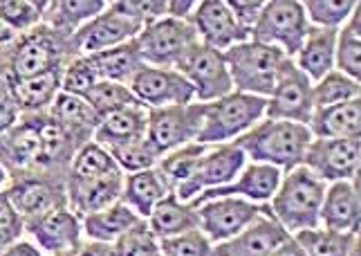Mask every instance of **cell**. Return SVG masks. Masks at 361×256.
<instances>
[{"label":"cell","mask_w":361,"mask_h":256,"mask_svg":"<svg viewBox=\"0 0 361 256\" xmlns=\"http://www.w3.org/2000/svg\"><path fill=\"white\" fill-rule=\"evenodd\" d=\"M195 5L197 3H193V0H169L166 16L178 18V20H189V16L193 14Z\"/></svg>","instance_id":"obj_50"},{"label":"cell","mask_w":361,"mask_h":256,"mask_svg":"<svg viewBox=\"0 0 361 256\" xmlns=\"http://www.w3.org/2000/svg\"><path fill=\"white\" fill-rule=\"evenodd\" d=\"M0 56L5 61L7 79L45 75V72L66 68L68 61L74 59L72 36L41 23L34 30L18 34L5 50H0Z\"/></svg>","instance_id":"obj_2"},{"label":"cell","mask_w":361,"mask_h":256,"mask_svg":"<svg viewBox=\"0 0 361 256\" xmlns=\"http://www.w3.org/2000/svg\"><path fill=\"white\" fill-rule=\"evenodd\" d=\"M146 223L153 229V234L161 240L200 229V214H197V207H193L191 202L180 200L176 193H166L155 205V209L146 218Z\"/></svg>","instance_id":"obj_28"},{"label":"cell","mask_w":361,"mask_h":256,"mask_svg":"<svg viewBox=\"0 0 361 256\" xmlns=\"http://www.w3.org/2000/svg\"><path fill=\"white\" fill-rule=\"evenodd\" d=\"M357 0H305L303 9L310 25L339 30L357 9Z\"/></svg>","instance_id":"obj_41"},{"label":"cell","mask_w":361,"mask_h":256,"mask_svg":"<svg viewBox=\"0 0 361 256\" xmlns=\"http://www.w3.org/2000/svg\"><path fill=\"white\" fill-rule=\"evenodd\" d=\"M200 214V231L211 243H222L247 225H252L258 216L269 214V202H249L245 198H214L197 207Z\"/></svg>","instance_id":"obj_16"},{"label":"cell","mask_w":361,"mask_h":256,"mask_svg":"<svg viewBox=\"0 0 361 256\" xmlns=\"http://www.w3.org/2000/svg\"><path fill=\"white\" fill-rule=\"evenodd\" d=\"M326 187V182L319 180L310 169L303 164L296 166L281 178V185L269 200V212L290 234L321 227L319 216Z\"/></svg>","instance_id":"obj_3"},{"label":"cell","mask_w":361,"mask_h":256,"mask_svg":"<svg viewBox=\"0 0 361 256\" xmlns=\"http://www.w3.org/2000/svg\"><path fill=\"white\" fill-rule=\"evenodd\" d=\"M115 171H121V169L113 160V155H110L102 144H97L92 140L88 144H83L77 151V155H74L70 171H68V182H90V180L115 173Z\"/></svg>","instance_id":"obj_36"},{"label":"cell","mask_w":361,"mask_h":256,"mask_svg":"<svg viewBox=\"0 0 361 256\" xmlns=\"http://www.w3.org/2000/svg\"><path fill=\"white\" fill-rule=\"evenodd\" d=\"M61 77H63V68L34 77H9L5 85L9 95L14 97L20 113H45L61 92Z\"/></svg>","instance_id":"obj_27"},{"label":"cell","mask_w":361,"mask_h":256,"mask_svg":"<svg viewBox=\"0 0 361 256\" xmlns=\"http://www.w3.org/2000/svg\"><path fill=\"white\" fill-rule=\"evenodd\" d=\"M314 113L312 102V81L296 68L292 59H288L279 70V79L265 104V119L294 121L307 126Z\"/></svg>","instance_id":"obj_12"},{"label":"cell","mask_w":361,"mask_h":256,"mask_svg":"<svg viewBox=\"0 0 361 256\" xmlns=\"http://www.w3.org/2000/svg\"><path fill=\"white\" fill-rule=\"evenodd\" d=\"M204 121V104L148 108L146 138L164 155L197 140Z\"/></svg>","instance_id":"obj_11"},{"label":"cell","mask_w":361,"mask_h":256,"mask_svg":"<svg viewBox=\"0 0 361 256\" xmlns=\"http://www.w3.org/2000/svg\"><path fill=\"white\" fill-rule=\"evenodd\" d=\"M209 144H197L191 142L186 146H180L176 151H169L159 157V162L155 171L159 173L161 182L166 185L169 193H176L184 182H189V178L195 173V166L200 162V157L204 155Z\"/></svg>","instance_id":"obj_34"},{"label":"cell","mask_w":361,"mask_h":256,"mask_svg":"<svg viewBox=\"0 0 361 256\" xmlns=\"http://www.w3.org/2000/svg\"><path fill=\"white\" fill-rule=\"evenodd\" d=\"M115 256H161L159 254V238L148 227L146 218H140L128 231L113 243Z\"/></svg>","instance_id":"obj_43"},{"label":"cell","mask_w":361,"mask_h":256,"mask_svg":"<svg viewBox=\"0 0 361 256\" xmlns=\"http://www.w3.org/2000/svg\"><path fill=\"white\" fill-rule=\"evenodd\" d=\"M5 81H7V68H5L3 56H0V85H5Z\"/></svg>","instance_id":"obj_54"},{"label":"cell","mask_w":361,"mask_h":256,"mask_svg":"<svg viewBox=\"0 0 361 256\" xmlns=\"http://www.w3.org/2000/svg\"><path fill=\"white\" fill-rule=\"evenodd\" d=\"M88 56L92 59L99 81H115L123 85H130L137 72L146 66L140 52V45H137L135 39L110 47V50L88 54Z\"/></svg>","instance_id":"obj_30"},{"label":"cell","mask_w":361,"mask_h":256,"mask_svg":"<svg viewBox=\"0 0 361 256\" xmlns=\"http://www.w3.org/2000/svg\"><path fill=\"white\" fill-rule=\"evenodd\" d=\"M267 256H305V252L301 250V245L294 240V236H290L285 243H281V245L274 250L271 254H267Z\"/></svg>","instance_id":"obj_52"},{"label":"cell","mask_w":361,"mask_h":256,"mask_svg":"<svg viewBox=\"0 0 361 256\" xmlns=\"http://www.w3.org/2000/svg\"><path fill=\"white\" fill-rule=\"evenodd\" d=\"M47 115L77 142L79 149L83 144L92 142L94 130L99 126V121H102L99 115L92 111V106L85 102V97L68 95V92L56 95L52 106L47 108Z\"/></svg>","instance_id":"obj_24"},{"label":"cell","mask_w":361,"mask_h":256,"mask_svg":"<svg viewBox=\"0 0 361 256\" xmlns=\"http://www.w3.org/2000/svg\"><path fill=\"white\" fill-rule=\"evenodd\" d=\"M247 164V155L235 144H209L204 155L195 166V173L189 178V182L176 191V196L184 202H191L202 191L214 187H225L229 182L238 178L243 166Z\"/></svg>","instance_id":"obj_13"},{"label":"cell","mask_w":361,"mask_h":256,"mask_svg":"<svg viewBox=\"0 0 361 256\" xmlns=\"http://www.w3.org/2000/svg\"><path fill=\"white\" fill-rule=\"evenodd\" d=\"M211 250H214V243L200 229L159 240L161 256H211Z\"/></svg>","instance_id":"obj_45"},{"label":"cell","mask_w":361,"mask_h":256,"mask_svg":"<svg viewBox=\"0 0 361 256\" xmlns=\"http://www.w3.org/2000/svg\"><path fill=\"white\" fill-rule=\"evenodd\" d=\"M16 36H18V34H16L14 30H9V28L5 25V23L0 20V50H5V47L16 39Z\"/></svg>","instance_id":"obj_53"},{"label":"cell","mask_w":361,"mask_h":256,"mask_svg":"<svg viewBox=\"0 0 361 256\" xmlns=\"http://www.w3.org/2000/svg\"><path fill=\"white\" fill-rule=\"evenodd\" d=\"M41 115L43 113H23L18 124L0 135V166L5 169L7 180L43 169Z\"/></svg>","instance_id":"obj_14"},{"label":"cell","mask_w":361,"mask_h":256,"mask_svg":"<svg viewBox=\"0 0 361 256\" xmlns=\"http://www.w3.org/2000/svg\"><path fill=\"white\" fill-rule=\"evenodd\" d=\"M166 193L169 189L161 182L157 171L146 169V171H137V173H126V178H123L121 202H126L140 218H148L155 209V205Z\"/></svg>","instance_id":"obj_33"},{"label":"cell","mask_w":361,"mask_h":256,"mask_svg":"<svg viewBox=\"0 0 361 256\" xmlns=\"http://www.w3.org/2000/svg\"><path fill=\"white\" fill-rule=\"evenodd\" d=\"M0 256H45V254L36 248L32 240H23L20 238L18 243H14L11 248H7Z\"/></svg>","instance_id":"obj_51"},{"label":"cell","mask_w":361,"mask_h":256,"mask_svg":"<svg viewBox=\"0 0 361 256\" xmlns=\"http://www.w3.org/2000/svg\"><path fill=\"white\" fill-rule=\"evenodd\" d=\"M97 83H99V77H97V70L92 66V59L90 56H74L63 68L61 92L85 97Z\"/></svg>","instance_id":"obj_44"},{"label":"cell","mask_w":361,"mask_h":256,"mask_svg":"<svg viewBox=\"0 0 361 256\" xmlns=\"http://www.w3.org/2000/svg\"><path fill=\"white\" fill-rule=\"evenodd\" d=\"M310 23L305 16L303 3L298 0H269L263 7L256 28L252 30V41L274 45L294 59L307 36Z\"/></svg>","instance_id":"obj_8"},{"label":"cell","mask_w":361,"mask_h":256,"mask_svg":"<svg viewBox=\"0 0 361 256\" xmlns=\"http://www.w3.org/2000/svg\"><path fill=\"white\" fill-rule=\"evenodd\" d=\"M222 56H225L233 90L263 97V99L271 95L279 79V70L288 61L279 47L252 39L229 47L227 52H222Z\"/></svg>","instance_id":"obj_5"},{"label":"cell","mask_w":361,"mask_h":256,"mask_svg":"<svg viewBox=\"0 0 361 256\" xmlns=\"http://www.w3.org/2000/svg\"><path fill=\"white\" fill-rule=\"evenodd\" d=\"M189 23L195 28L200 43L214 47L218 52H227L229 47L252 39V34L235 23L225 0H202V3H197L193 14L189 16Z\"/></svg>","instance_id":"obj_18"},{"label":"cell","mask_w":361,"mask_h":256,"mask_svg":"<svg viewBox=\"0 0 361 256\" xmlns=\"http://www.w3.org/2000/svg\"><path fill=\"white\" fill-rule=\"evenodd\" d=\"M25 234L32 238V243L41 252L47 254H61L72 248H77L83 240L81 218L74 214L70 207L56 209L41 218L39 223L25 227Z\"/></svg>","instance_id":"obj_21"},{"label":"cell","mask_w":361,"mask_h":256,"mask_svg":"<svg viewBox=\"0 0 361 256\" xmlns=\"http://www.w3.org/2000/svg\"><path fill=\"white\" fill-rule=\"evenodd\" d=\"M148 128V108L146 106H128L119 113H113L99 121L94 130V142L102 144L104 149L128 144L133 140H140L146 135Z\"/></svg>","instance_id":"obj_29"},{"label":"cell","mask_w":361,"mask_h":256,"mask_svg":"<svg viewBox=\"0 0 361 256\" xmlns=\"http://www.w3.org/2000/svg\"><path fill=\"white\" fill-rule=\"evenodd\" d=\"M7 185V173H5V169L0 166V189H3Z\"/></svg>","instance_id":"obj_56"},{"label":"cell","mask_w":361,"mask_h":256,"mask_svg":"<svg viewBox=\"0 0 361 256\" xmlns=\"http://www.w3.org/2000/svg\"><path fill=\"white\" fill-rule=\"evenodd\" d=\"M348 256H361V248H359V240L353 245V250L348 252Z\"/></svg>","instance_id":"obj_55"},{"label":"cell","mask_w":361,"mask_h":256,"mask_svg":"<svg viewBox=\"0 0 361 256\" xmlns=\"http://www.w3.org/2000/svg\"><path fill=\"white\" fill-rule=\"evenodd\" d=\"M176 70L193 85L197 104L216 102L220 97L233 92V83L222 52L207 47L204 43H193L178 61Z\"/></svg>","instance_id":"obj_10"},{"label":"cell","mask_w":361,"mask_h":256,"mask_svg":"<svg viewBox=\"0 0 361 256\" xmlns=\"http://www.w3.org/2000/svg\"><path fill=\"white\" fill-rule=\"evenodd\" d=\"M312 142V133L303 124L281 119H260L231 144L249 157L252 162L269 164L281 171H292L303 164V155Z\"/></svg>","instance_id":"obj_1"},{"label":"cell","mask_w":361,"mask_h":256,"mask_svg":"<svg viewBox=\"0 0 361 256\" xmlns=\"http://www.w3.org/2000/svg\"><path fill=\"white\" fill-rule=\"evenodd\" d=\"M52 256H115L113 243H99V240H81L77 248H72L68 252L52 254Z\"/></svg>","instance_id":"obj_49"},{"label":"cell","mask_w":361,"mask_h":256,"mask_svg":"<svg viewBox=\"0 0 361 256\" xmlns=\"http://www.w3.org/2000/svg\"><path fill=\"white\" fill-rule=\"evenodd\" d=\"M85 102L92 106V111L99 115V119H104L113 113H119L128 106H144L133 90L123 83L115 81H99L94 88L85 95Z\"/></svg>","instance_id":"obj_38"},{"label":"cell","mask_w":361,"mask_h":256,"mask_svg":"<svg viewBox=\"0 0 361 256\" xmlns=\"http://www.w3.org/2000/svg\"><path fill=\"white\" fill-rule=\"evenodd\" d=\"M47 0H0V20L16 34H25L43 23Z\"/></svg>","instance_id":"obj_42"},{"label":"cell","mask_w":361,"mask_h":256,"mask_svg":"<svg viewBox=\"0 0 361 256\" xmlns=\"http://www.w3.org/2000/svg\"><path fill=\"white\" fill-rule=\"evenodd\" d=\"M128 88L146 108L161 106H189L195 102L193 85L173 68L144 66L135 75Z\"/></svg>","instance_id":"obj_17"},{"label":"cell","mask_w":361,"mask_h":256,"mask_svg":"<svg viewBox=\"0 0 361 256\" xmlns=\"http://www.w3.org/2000/svg\"><path fill=\"white\" fill-rule=\"evenodd\" d=\"M353 99H361V85L359 81L341 75V72L332 70L326 77L312 83V102L314 108L337 106Z\"/></svg>","instance_id":"obj_39"},{"label":"cell","mask_w":361,"mask_h":256,"mask_svg":"<svg viewBox=\"0 0 361 256\" xmlns=\"http://www.w3.org/2000/svg\"><path fill=\"white\" fill-rule=\"evenodd\" d=\"M137 221H140V216H137L126 202L119 200L102 212L83 216L81 229H83V236L88 240L115 243L123 231H128Z\"/></svg>","instance_id":"obj_32"},{"label":"cell","mask_w":361,"mask_h":256,"mask_svg":"<svg viewBox=\"0 0 361 256\" xmlns=\"http://www.w3.org/2000/svg\"><path fill=\"white\" fill-rule=\"evenodd\" d=\"M294 240L301 245L305 256H348L359 234L350 231H332L326 227L301 229L294 234Z\"/></svg>","instance_id":"obj_35"},{"label":"cell","mask_w":361,"mask_h":256,"mask_svg":"<svg viewBox=\"0 0 361 256\" xmlns=\"http://www.w3.org/2000/svg\"><path fill=\"white\" fill-rule=\"evenodd\" d=\"M281 178H283L281 169L252 162L243 166V171L233 182H229L225 187H214V189L202 191L200 196H195L191 200V205L200 207L214 198H245L249 202L263 205V202H269L274 193H276Z\"/></svg>","instance_id":"obj_19"},{"label":"cell","mask_w":361,"mask_h":256,"mask_svg":"<svg viewBox=\"0 0 361 256\" xmlns=\"http://www.w3.org/2000/svg\"><path fill=\"white\" fill-rule=\"evenodd\" d=\"M359 7L353 16L345 20V25L337 32V47H334V70L341 75L359 81L361 77V36H359Z\"/></svg>","instance_id":"obj_37"},{"label":"cell","mask_w":361,"mask_h":256,"mask_svg":"<svg viewBox=\"0 0 361 256\" xmlns=\"http://www.w3.org/2000/svg\"><path fill=\"white\" fill-rule=\"evenodd\" d=\"M108 7L104 0H49L43 11V25L72 36L85 23L97 18Z\"/></svg>","instance_id":"obj_31"},{"label":"cell","mask_w":361,"mask_h":256,"mask_svg":"<svg viewBox=\"0 0 361 256\" xmlns=\"http://www.w3.org/2000/svg\"><path fill=\"white\" fill-rule=\"evenodd\" d=\"M20 115H23L20 108L16 106L14 97L9 95L7 85H0V135H3V133H7L9 128L16 126Z\"/></svg>","instance_id":"obj_48"},{"label":"cell","mask_w":361,"mask_h":256,"mask_svg":"<svg viewBox=\"0 0 361 256\" xmlns=\"http://www.w3.org/2000/svg\"><path fill=\"white\" fill-rule=\"evenodd\" d=\"M137 45L146 66L153 68H173L176 70L178 61L184 56L193 43H197L195 28L189 20H178V18H157L135 36Z\"/></svg>","instance_id":"obj_9"},{"label":"cell","mask_w":361,"mask_h":256,"mask_svg":"<svg viewBox=\"0 0 361 256\" xmlns=\"http://www.w3.org/2000/svg\"><path fill=\"white\" fill-rule=\"evenodd\" d=\"M267 99L245 92H229L216 102L204 104V121L197 144H227L240 138L265 117Z\"/></svg>","instance_id":"obj_6"},{"label":"cell","mask_w":361,"mask_h":256,"mask_svg":"<svg viewBox=\"0 0 361 256\" xmlns=\"http://www.w3.org/2000/svg\"><path fill=\"white\" fill-rule=\"evenodd\" d=\"M227 5L231 9L235 23H238L240 28H245L249 34H252V30L256 28V23L265 7V3H260V0H229Z\"/></svg>","instance_id":"obj_47"},{"label":"cell","mask_w":361,"mask_h":256,"mask_svg":"<svg viewBox=\"0 0 361 256\" xmlns=\"http://www.w3.org/2000/svg\"><path fill=\"white\" fill-rule=\"evenodd\" d=\"M123 178H126L123 171H115L90 182H68V207L79 218L106 209L121 200Z\"/></svg>","instance_id":"obj_23"},{"label":"cell","mask_w":361,"mask_h":256,"mask_svg":"<svg viewBox=\"0 0 361 256\" xmlns=\"http://www.w3.org/2000/svg\"><path fill=\"white\" fill-rule=\"evenodd\" d=\"M319 221H321V227H326V229L359 234L361 196H359L357 180H341L326 187Z\"/></svg>","instance_id":"obj_22"},{"label":"cell","mask_w":361,"mask_h":256,"mask_svg":"<svg viewBox=\"0 0 361 256\" xmlns=\"http://www.w3.org/2000/svg\"><path fill=\"white\" fill-rule=\"evenodd\" d=\"M361 164V138L355 140H317L312 138L303 155V166L326 185L357 180Z\"/></svg>","instance_id":"obj_15"},{"label":"cell","mask_w":361,"mask_h":256,"mask_svg":"<svg viewBox=\"0 0 361 256\" xmlns=\"http://www.w3.org/2000/svg\"><path fill=\"white\" fill-rule=\"evenodd\" d=\"M108 153L113 155V160L123 173H137V171H146V169H155L161 153L155 149L146 135L140 140H133L128 144L113 146L108 149Z\"/></svg>","instance_id":"obj_40"},{"label":"cell","mask_w":361,"mask_h":256,"mask_svg":"<svg viewBox=\"0 0 361 256\" xmlns=\"http://www.w3.org/2000/svg\"><path fill=\"white\" fill-rule=\"evenodd\" d=\"M25 236V223L9 202L7 191L0 189V254Z\"/></svg>","instance_id":"obj_46"},{"label":"cell","mask_w":361,"mask_h":256,"mask_svg":"<svg viewBox=\"0 0 361 256\" xmlns=\"http://www.w3.org/2000/svg\"><path fill=\"white\" fill-rule=\"evenodd\" d=\"M290 236V231L269 212L258 216L252 225H247L235 236L222 243H214L211 256H267Z\"/></svg>","instance_id":"obj_20"},{"label":"cell","mask_w":361,"mask_h":256,"mask_svg":"<svg viewBox=\"0 0 361 256\" xmlns=\"http://www.w3.org/2000/svg\"><path fill=\"white\" fill-rule=\"evenodd\" d=\"M337 32L339 30H328V28H317L310 25L307 36L301 45V50L292 59L296 68L303 75L317 83L323 79L328 72L334 70V47H337Z\"/></svg>","instance_id":"obj_26"},{"label":"cell","mask_w":361,"mask_h":256,"mask_svg":"<svg viewBox=\"0 0 361 256\" xmlns=\"http://www.w3.org/2000/svg\"><path fill=\"white\" fill-rule=\"evenodd\" d=\"M3 189L7 191V198L14 205L25 227L68 207V173H61V171L34 169L9 178Z\"/></svg>","instance_id":"obj_4"},{"label":"cell","mask_w":361,"mask_h":256,"mask_svg":"<svg viewBox=\"0 0 361 256\" xmlns=\"http://www.w3.org/2000/svg\"><path fill=\"white\" fill-rule=\"evenodd\" d=\"M144 30V23L133 14L128 0L110 3L102 14L85 23L81 30L72 34L74 56H88L110 50V47L133 41Z\"/></svg>","instance_id":"obj_7"},{"label":"cell","mask_w":361,"mask_h":256,"mask_svg":"<svg viewBox=\"0 0 361 256\" xmlns=\"http://www.w3.org/2000/svg\"><path fill=\"white\" fill-rule=\"evenodd\" d=\"M307 128L317 140H355L361 138V99L337 106L314 108Z\"/></svg>","instance_id":"obj_25"}]
</instances>
